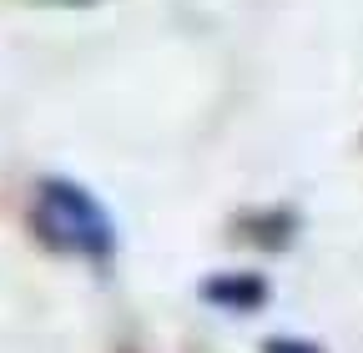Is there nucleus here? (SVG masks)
I'll return each mask as SVG.
<instances>
[{
    "label": "nucleus",
    "mask_w": 363,
    "mask_h": 353,
    "mask_svg": "<svg viewBox=\"0 0 363 353\" xmlns=\"http://www.w3.org/2000/svg\"><path fill=\"white\" fill-rule=\"evenodd\" d=\"M267 353H318L313 343H303V338H272L267 343Z\"/></svg>",
    "instance_id": "obj_3"
},
{
    "label": "nucleus",
    "mask_w": 363,
    "mask_h": 353,
    "mask_svg": "<svg viewBox=\"0 0 363 353\" xmlns=\"http://www.w3.org/2000/svg\"><path fill=\"white\" fill-rule=\"evenodd\" d=\"M207 298L212 303H233V308H252V303H262V278H212Z\"/></svg>",
    "instance_id": "obj_2"
},
{
    "label": "nucleus",
    "mask_w": 363,
    "mask_h": 353,
    "mask_svg": "<svg viewBox=\"0 0 363 353\" xmlns=\"http://www.w3.org/2000/svg\"><path fill=\"white\" fill-rule=\"evenodd\" d=\"M40 223L51 228L66 247H81V252H111V223L106 212L91 202L81 187L71 182H45L40 187Z\"/></svg>",
    "instance_id": "obj_1"
}]
</instances>
